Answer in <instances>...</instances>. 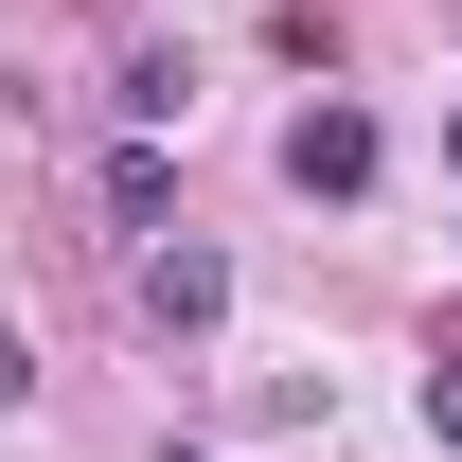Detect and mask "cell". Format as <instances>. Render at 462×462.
<instances>
[{"label": "cell", "mask_w": 462, "mask_h": 462, "mask_svg": "<svg viewBox=\"0 0 462 462\" xmlns=\"http://www.w3.org/2000/svg\"><path fill=\"white\" fill-rule=\"evenodd\" d=\"M143 320H161V338H196V320H231V267L161 231V249H143Z\"/></svg>", "instance_id": "cell-1"}, {"label": "cell", "mask_w": 462, "mask_h": 462, "mask_svg": "<svg viewBox=\"0 0 462 462\" xmlns=\"http://www.w3.org/2000/svg\"><path fill=\"white\" fill-rule=\"evenodd\" d=\"M285 178H302V196H356V178H374V125H356V107H302L285 125Z\"/></svg>", "instance_id": "cell-2"}, {"label": "cell", "mask_w": 462, "mask_h": 462, "mask_svg": "<svg viewBox=\"0 0 462 462\" xmlns=\"http://www.w3.org/2000/svg\"><path fill=\"white\" fill-rule=\"evenodd\" d=\"M107 214H125V231H161V214H178V161H161V143H125V161H107Z\"/></svg>", "instance_id": "cell-3"}, {"label": "cell", "mask_w": 462, "mask_h": 462, "mask_svg": "<svg viewBox=\"0 0 462 462\" xmlns=\"http://www.w3.org/2000/svg\"><path fill=\"white\" fill-rule=\"evenodd\" d=\"M427 427H445V445H462V356H445V374H427Z\"/></svg>", "instance_id": "cell-4"}, {"label": "cell", "mask_w": 462, "mask_h": 462, "mask_svg": "<svg viewBox=\"0 0 462 462\" xmlns=\"http://www.w3.org/2000/svg\"><path fill=\"white\" fill-rule=\"evenodd\" d=\"M445 161H462V125H445Z\"/></svg>", "instance_id": "cell-5"}]
</instances>
